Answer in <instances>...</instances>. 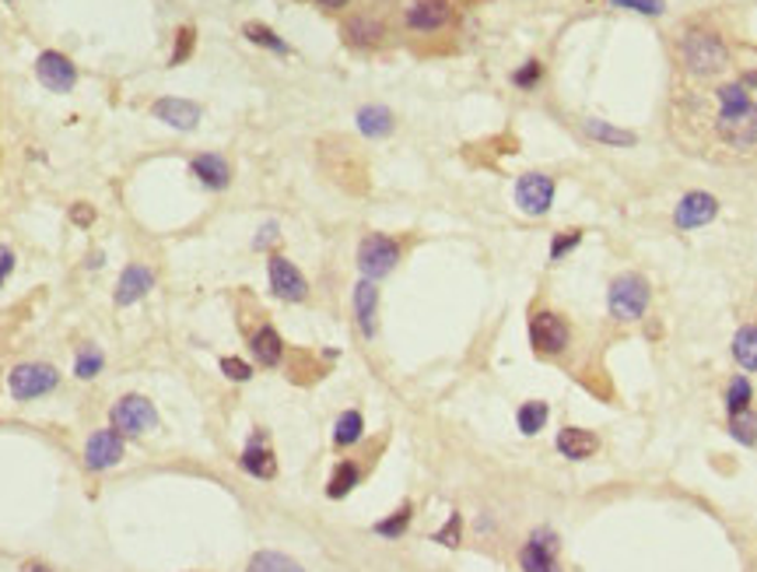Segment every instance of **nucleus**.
Listing matches in <instances>:
<instances>
[{
  "mask_svg": "<svg viewBox=\"0 0 757 572\" xmlns=\"http://www.w3.org/2000/svg\"><path fill=\"white\" fill-rule=\"evenodd\" d=\"M522 572H565L557 562V538L551 530H533L527 548L519 551Z\"/></svg>",
  "mask_w": 757,
  "mask_h": 572,
  "instance_id": "4468645a",
  "label": "nucleus"
},
{
  "mask_svg": "<svg viewBox=\"0 0 757 572\" xmlns=\"http://www.w3.org/2000/svg\"><path fill=\"white\" fill-rule=\"evenodd\" d=\"M99 369H102V351H99V348H81V355L75 359L78 380H92V377H99Z\"/></svg>",
  "mask_w": 757,
  "mask_h": 572,
  "instance_id": "c9c22d12",
  "label": "nucleus"
},
{
  "mask_svg": "<svg viewBox=\"0 0 757 572\" xmlns=\"http://www.w3.org/2000/svg\"><path fill=\"white\" fill-rule=\"evenodd\" d=\"M730 436L736 442L744 446H754L757 442V415L747 407V411H736V415H730Z\"/></svg>",
  "mask_w": 757,
  "mask_h": 572,
  "instance_id": "2f4dec72",
  "label": "nucleus"
},
{
  "mask_svg": "<svg viewBox=\"0 0 757 572\" xmlns=\"http://www.w3.org/2000/svg\"><path fill=\"white\" fill-rule=\"evenodd\" d=\"M193 43H196V32L190 29V25H183L176 32V49H172V67H179L183 64L190 53H193Z\"/></svg>",
  "mask_w": 757,
  "mask_h": 572,
  "instance_id": "e433bc0d",
  "label": "nucleus"
},
{
  "mask_svg": "<svg viewBox=\"0 0 757 572\" xmlns=\"http://www.w3.org/2000/svg\"><path fill=\"white\" fill-rule=\"evenodd\" d=\"M242 471L246 474H252V478H274L278 474V460H274V453L267 450V446L260 442V439H252L246 450H242Z\"/></svg>",
  "mask_w": 757,
  "mask_h": 572,
  "instance_id": "5701e85b",
  "label": "nucleus"
},
{
  "mask_svg": "<svg viewBox=\"0 0 757 572\" xmlns=\"http://www.w3.org/2000/svg\"><path fill=\"white\" fill-rule=\"evenodd\" d=\"M733 359L744 372H757V324H747L733 334Z\"/></svg>",
  "mask_w": 757,
  "mask_h": 572,
  "instance_id": "393cba45",
  "label": "nucleus"
},
{
  "mask_svg": "<svg viewBox=\"0 0 757 572\" xmlns=\"http://www.w3.org/2000/svg\"><path fill=\"white\" fill-rule=\"evenodd\" d=\"M456 25V4L453 0H404L400 8V29L414 40H436V35L453 32Z\"/></svg>",
  "mask_w": 757,
  "mask_h": 572,
  "instance_id": "7ed1b4c3",
  "label": "nucleus"
},
{
  "mask_svg": "<svg viewBox=\"0 0 757 572\" xmlns=\"http://www.w3.org/2000/svg\"><path fill=\"white\" fill-rule=\"evenodd\" d=\"M715 113H712V131L715 141L730 152H754L757 148V102L750 99L747 85L730 81L719 85L715 92Z\"/></svg>",
  "mask_w": 757,
  "mask_h": 572,
  "instance_id": "f257e3e1",
  "label": "nucleus"
},
{
  "mask_svg": "<svg viewBox=\"0 0 757 572\" xmlns=\"http://www.w3.org/2000/svg\"><path fill=\"white\" fill-rule=\"evenodd\" d=\"M249 351L257 355V362H260L263 369L281 366V359H284V341H281V334L274 330V324H260L257 330H252V337H249Z\"/></svg>",
  "mask_w": 757,
  "mask_h": 572,
  "instance_id": "412c9836",
  "label": "nucleus"
},
{
  "mask_svg": "<svg viewBox=\"0 0 757 572\" xmlns=\"http://www.w3.org/2000/svg\"><path fill=\"white\" fill-rule=\"evenodd\" d=\"M309 4H316L319 11H327V14H344V11H351V0H309Z\"/></svg>",
  "mask_w": 757,
  "mask_h": 572,
  "instance_id": "a19ab883",
  "label": "nucleus"
},
{
  "mask_svg": "<svg viewBox=\"0 0 757 572\" xmlns=\"http://www.w3.org/2000/svg\"><path fill=\"white\" fill-rule=\"evenodd\" d=\"M393 127H396V120L386 105H362V110H358V131L365 137H389Z\"/></svg>",
  "mask_w": 757,
  "mask_h": 572,
  "instance_id": "b1692460",
  "label": "nucleus"
},
{
  "mask_svg": "<svg viewBox=\"0 0 757 572\" xmlns=\"http://www.w3.org/2000/svg\"><path fill=\"white\" fill-rule=\"evenodd\" d=\"M22 572H53V569L39 559H29V562H22Z\"/></svg>",
  "mask_w": 757,
  "mask_h": 572,
  "instance_id": "c03bdc74",
  "label": "nucleus"
},
{
  "mask_svg": "<svg viewBox=\"0 0 757 572\" xmlns=\"http://www.w3.org/2000/svg\"><path fill=\"white\" fill-rule=\"evenodd\" d=\"M719 214V201L712 193L705 190H691V193H683L677 208H674V225L680 232H691V228H701V225H709L712 218Z\"/></svg>",
  "mask_w": 757,
  "mask_h": 572,
  "instance_id": "ddd939ff",
  "label": "nucleus"
},
{
  "mask_svg": "<svg viewBox=\"0 0 757 572\" xmlns=\"http://www.w3.org/2000/svg\"><path fill=\"white\" fill-rule=\"evenodd\" d=\"M190 172L201 180L207 190H225L231 183V166H228V158L218 155V152H204V155H193V162H190Z\"/></svg>",
  "mask_w": 757,
  "mask_h": 572,
  "instance_id": "a211bd4d",
  "label": "nucleus"
},
{
  "mask_svg": "<svg viewBox=\"0 0 757 572\" xmlns=\"http://www.w3.org/2000/svg\"><path fill=\"white\" fill-rule=\"evenodd\" d=\"M610 4H614V8H628V11H639V14H653V18L666 11L663 0H610Z\"/></svg>",
  "mask_w": 757,
  "mask_h": 572,
  "instance_id": "58836bf2",
  "label": "nucleus"
},
{
  "mask_svg": "<svg viewBox=\"0 0 757 572\" xmlns=\"http://www.w3.org/2000/svg\"><path fill=\"white\" fill-rule=\"evenodd\" d=\"M11 271H14V254H11L8 246H0V284L8 281V274H11Z\"/></svg>",
  "mask_w": 757,
  "mask_h": 572,
  "instance_id": "79ce46f5",
  "label": "nucleus"
},
{
  "mask_svg": "<svg viewBox=\"0 0 757 572\" xmlns=\"http://www.w3.org/2000/svg\"><path fill=\"white\" fill-rule=\"evenodd\" d=\"M754 401V386L747 377H733L730 380V390H726V411L730 415H736V411H747Z\"/></svg>",
  "mask_w": 757,
  "mask_h": 572,
  "instance_id": "473e14b6",
  "label": "nucleus"
},
{
  "mask_svg": "<svg viewBox=\"0 0 757 572\" xmlns=\"http://www.w3.org/2000/svg\"><path fill=\"white\" fill-rule=\"evenodd\" d=\"M750 85H757V75H754V78H750Z\"/></svg>",
  "mask_w": 757,
  "mask_h": 572,
  "instance_id": "de8ad7c7",
  "label": "nucleus"
},
{
  "mask_svg": "<svg viewBox=\"0 0 757 572\" xmlns=\"http://www.w3.org/2000/svg\"><path fill=\"white\" fill-rule=\"evenodd\" d=\"M547 418H551V407L544 401H527V404L519 407V415H516L522 436H536L540 428L547 425Z\"/></svg>",
  "mask_w": 757,
  "mask_h": 572,
  "instance_id": "bb28decb",
  "label": "nucleus"
},
{
  "mask_svg": "<svg viewBox=\"0 0 757 572\" xmlns=\"http://www.w3.org/2000/svg\"><path fill=\"white\" fill-rule=\"evenodd\" d=\"M677 64L688 78L694 81H712L719 75H726L730 67V46L723 40V32L709 22H688L677 32Z\"/></svg>",
  "mask_w": 757,
  "mask_h": 572,
  "instance_id": "f03ea898",
  "label": "nucleus"
},
{
  "mask_svg": "<svg viewBox=\"0 0 757 572\" xmlns=\"http://www.w3.org/2000/svg\"><path fill=\"white\" fill-rule=\"evenodd\" d=\"M151 289H155L151 267H144V263L123 267V274L116 281V306H134V302H140Z\"/></svg>",
  "mask_w": 757,
  "mask_h": 572,
  "instance_id": "f3484780",
  "label": "nucleus"
},
{
  "mask_svg": "<svg viewBox=\"0 0 757 572\" xmlns=\"http://www.w3.org/2000/svg\"><path fill=\"white\" fill-rule=\"evenodd\" d=\"M460 530H463V520H460V513L449 516V524L436 534V541L439 545H449V548H456L460 545Z\"/></svg>",
  "mask_w": 757,
  "mask_h": 572,
  "instance_id": "ea45409f",
  "label": "nucleus"
},
{
  "mask_svg": "<svg viewBox=\"0 0 757 572\" xmlns=\"http://www.w3.org/2000/svg\"><path fill=\"white\" fill-rule=\"evenodd\" d=\"M246 572H305L295 559L281 556V551H257V556L249 559Z\"/></svg>",
  "mask_w": 757,
  "mask_h": 572,
  "instance_id": "c85d7f7f",
  "label": "nucleus"
},
{
  "mask_svg": "<svg viewBox=\"0 0 757 572\" xmlns=\"http://www.w3.org/2000/svg\"><path fill=\"white\" fill-rule=\"evenodd\" d=\"M270 239H278V225H274V222H267V225L260 228V236H257V243H252V246H257V249H263Z\"/></svg>",
  "mask_w": 757,
  "mask_h": 572,
  "instance_id": "37998d69",
  "label": "nucleus"
},
{
  "mask_svg": "<svg viewBox=\"0 0 757 572\" xmlns=\"http://www.w3.org/2000/svg\"><path fill=\"white\" fill-rule=\"evenodd\" d=\"M8 4H11V0H8Z\"/></svg>",
  "mask_w": 757,
  "mask_h": 572,
  "instance_id": "09e8293b",
  "label": "nucleus"
},
{
  "mask_svg": "<svg viewBox=\"0 0 757 572\" xmlns=\"http://www.w3.org/2000/svg\"><path fill=\"white\" fill-rule=\"evenodd\" d=\"M400 257H404V243L386 236V232H369V236L358 243V271L369 281L393 274Z\"/></svg>",
  "mask_w": 757,
  "mask_h": 572,
  "instance_id": "0eeeda50",
  "label": "nucleus"
},
{
  "mask_svg": "<svg viewBox=\"0 0 757 572\" xmlns=\"http://www.w3.org/2000/svg\"><path fill=\"white\" fill-rule=\"evenodd\" d=\"M35 78H39V85L49 88V92L64 96L78 85V67L70 64V57H64V53L46 49L39 53V60H35Z\"/></svg>",
  "mask_w": 757,
  "mask_h": 572,
  "instance_id": "f8f14e48",
  "label": "nucleus"
},
{
  "mask_svg": "<svg viewBox=\"0 0 757 572\" xmlns=\"http://www.w3.org/2000/svg\"><path fill=\"white\" fill-rule=\"evenodd\" d=\"M393 35V25L386 22V14L378 8H358V11H344L340 18V40L344 46L358 49V53H372L383 49Z\"/></svg>",
  "mask_w": 757,
  "mask_h": 572,
  "instance_id": "20e7f679",
  "label": "nucleus"
},
{
  "mask_svg": "<svg viewBox=\"0 0 757 572\" xmlns=\"http://www.w3.org/2000/svg\"><path fill=\"white\" fill-rule=\"evenodd\" d=\"M123 436L116 433V428H105V433H95L92 439H88L84 446V463L92 471H105V468H113V463L123 460Z\"/></svg>",
  "mask_w": 757,
  "mask_h": 572,
  "instance_id": "dca6fc26",
  "label": "nucleus"
},
{
  "mask_svg": "<svg viewBox=\"0 0 757 572\" xmlns=\"http://www.w3.org/2000/svg\"><path fill=\"white\" fill-rule=\"evenodd\" d=\"M222 369H225V377L236 380V383H246V380L252 377V366L242 362V359H236V355H225V359H222Z\"/></svg>",
  "mask_w": 757,
  "mask_h": 572,
  "instance_id": "4c0bfd02",
  "label": "nucleus"
},
{
  "mask_svg": "<svg viewBox=\"0 0 757 572\" xmlns=\"http://www.w3.org/2000/svg\"><path fill=\"white\" fill-rule=\"evenodd\" d=\"M362 433H365V418H362V411H344V415L337 418L334 442H337V446H354L358 439H362Z\"/></svg>",
  "mask_w": 757,
  "mask_h": 572,
  "instance_id": "c756f323",
  "label": "nucleus"
},
{
  "mask_svg": "<svg viewBox=\"0 0 757 572\" xmlns=\"http://www.w3.org/2000/svg\"><path fill=\"white\" fill-rule=\"evenodd\" d=\"M530 345L540 359H562L572 348V324L565 313L540 306L530 313Z\"/></svg>",
  "mask_w": 757,
  "mask_h": 572,
  "instance_id": "39448f33",
  "label": "nucleus"
},
{
  "mask_svg": "<svg viewBox=\"0 0 757 572\" xmlns=\"http://www.w3.org/2000/svg\"><path fill=\"white\" fill-rule=\"evenodd\" d=\"M365 4H369V8H378V11H383V8H393V4H400V0H365Z\"/></svg>",
  "mask_w": 757,
  "mask_h": 572,
  "instance_id": "49530a36",
  "label": "nucleus"
},
{
  "mask_svg": "<svg viewBox=\"0 0 757 572\" xmlns=\"http://www.w3.org/2000/svg\"><path fill=\"white\" fill-rule=\"evenodd\" d=\"M358 481H362V468H358L354 460H344V463H337V471L330 474V485H327V495L330 498H344Z\"/></svg>",
  "mask_w": 757,
  "mask_h": 572,
  "instance_id": "cd10ccee",
  "label": "nucleus"
},
{
  "mask_svg": "<svg viewBox=\"0 0 757 572\" xmlns=\"http://www.w3.org/2000/svg\"><path fill=\"white\" fill-rule=\"evenodd\" d=\"M554 180L547 172H527L519 176L516 183V204L522 214H533V218H540V214H547L551 204H554Z\"/></svg>",
  "mask_w": 757,
  "mask_h": 572,
  "instance_id": "9b49d317",
  "label": "nucleus"
},
{
  "mask_svg": "<svg viewBox=\"0 0 757 572\" xmlns=\"http://www.w3.org/2000/svg\"><path fill=\"white\" fill-rule=\"evenodd\" d=\"M70 218L81 222V225H88V222H92V211H88V208H75V211H70Z\"/></svg>",
  "mask_w": 757,
  "mask_h": 572,
  "instance_id": "a18cd8bd",
  "label": "nucleus"
},
{
  "mask_svg": "<svg viewBox=\"0 0 757 572\" xmlns=\"http://www.w3.org/2000/svg\"><path fill=\"white\" fill-rule=\"evenodd\" d=\"M410 516H414V506L404 503L393 516H386V520L375 524V534H378V538H389V541H393V538H404L407 527H410Z\"/></svg>",
  "mask_w": 757,
  "mask_h": 572,
  "instance_id": "7c9ffc66",
  "label": "nucleus"
},
{
  "mask_svg": "<svg viewBox=\"0 0 757 572\" xmlns=\"http://www.w3.org/2000/svg\"><path fill=\"white\" fill-rule=\"evenodd\" d=\"M267 281H270V292H274L281 302H305L309 299V281L298 271V267L281 257V254H270L267 260Z\"/></svg>",
  "mask_w": 757,
  "mask_h": 572,
  "instance_id": "9d476101",
  "label": "nucleus"
},
{
  "mask_svg": "<svg viewBox=\"0 0 757 572\" xmlns=\"http://www.w3.org/2000/svg\"><path fill=\"white\" fill-rule=\"evenodd\" d=\"M557 450L568 460H589L600 453V439L579 425H565L562 433H557Z\"/></svg>",
  "mask_w": 757,
  "mask_h": 572,
  "instance_id": "aec40b11",
  "label": "nucleus"
},
{
  "mask_svg": "<svg viewBox=\"0 0 757 572\" xmlns=\"http://www.w3.org/2000/svg\"><path fill=\"white\" fill-rule=\"evenodd\" d=\"M540 81H544V64L540 60H527L522 67L512 70V85L519 88V92H533Z\"/></svg>",
  "mask_w": 757,
  "mask_h": 572,
  "instance_id": "72a5a7b5",
  "label": "nucleus"
},
{
  "mask_svg": "<svg viewBox=\"0 0 757 572\" xmlns=\"http://www.w3.org/2000/svg\"><path fill=\"white\" fill-rule=\"evenodd\" d=\"M151 116L161 120L172 131H193L201 123L204 110L190 99H155L151 102Z\"/></svg>",
  "mask_w": 757,
  "mask_h": 572,
  "instance_id": "2eb2a0df",
  "label": "nucleus"
},
{
  "mask_svg": "<svg viewBox=\"0 0 757 572\" xmlns=\"http://www.w3.org/2000/svg\"><path fill=\"white\" fill-rule=\"evenodd\" d=\"M57 383H60V372L53 366H43V362L14 366L11 377H8V386H11L14 401H35V397H43V393L57 390Z\"/></svg>",
  "mask_w": 757,
  "mask_h": 572,
  "instance_id": "6e6552de",
  "label": "nucleus"
},
{
  "mask_svg": "<svg viewBox=\"0 0 757 572\" xmlns=\"http://www.w3.org/2000/svg\"><path fill=\"white\" fill-rule=\"evenodd\" d=\"M354 319H358V330H362L365 337H375V330H378V289L369 278L354 284Z\"/></svg>",
  "mask_w": 757,
  "mask_h": 572,
  "instance_id": "6ab92c4d",
  "label": "nucleus"
},
{
  "mask_svg": "<svg viewBox=\"0 0 757 572\" xmlns=\"http://www.w3.org/2000/svg\"><path fill=\"white\" fill-rule=\"evenodd\" d=\"M583 243V228H568V232H557V236L551 239V260H565L575 246Z\"/></svg>",
  "mask_w": 757,
  "mask_h": 572,
  "instance_id": "f704fd0d",
  "label": "nucleus"
},
{
  "mask_svg": "<svg viewBox=\"0 0 757 572\" xmlns=\"http://www.w3.org/2000/svg\"><path fill=\"white\" fill-rule=\"evenodd\" d=\"M583 131H586L592 141H600V145H610V148H635V145H639V137L631 134V131H621V127H614V123H607V120H600V116L583 120Z\"/></svg>",
  "mask_w": 757,
  "mask_h": 572,
  "instance_id": "4be33fe9",
  "label": "nucleus"
},
{
  "mask_svg": "<svg viewBox=\"0 0 757 572\" xmlns=\"http://www.w3.org/2000/svg\"><path fill=\"white\" fill-rule=\"evenodd\" d=\"M242 35L246 40L252 43V46H263V49H270V53H278V57H287V53H292V46H287L281 35L270 29V25H263V22H246L242 25Z\"/></svg>",
  "mask_w": 757,
  "mask_h": 572,
  "instance_id": "a878e982",
  "label": "nucleus"
},
{
  "mask_svg": "<svg viewBox=\"0 0 757 572\" xmlns=\"http://www.w3.org/2000/svg\"><path fill=\"white\" fill-rule=\"evenodd\" d=\"M648 302H653V289H648V281L635 271L618 274L607 289V310L614 319H621V324H635V319H642Z\"/></svg>",
  "mask_w": 757,
  "mask_h": 572,
  "instance_id": "423d86ee",
  "label": "nucleus"
},
{
  "mask_svg": "<svg viewBox=\"0 0 757 572\" xmlns=\"http://www.w3.org/2000/svg\"><path fill=\"white\" fill-rule=\"evenodd\" d=\"M113 428L120 436H148L151 428L158 425V411L148 397H137V393H131V397H120L116 407H113Z\"/></svg>",
  "mask_w": 757,
  "mask_h": 572,
  "instance_id": "1a4fd4ad",
  "label": "nucleus"
}]
</instances>
